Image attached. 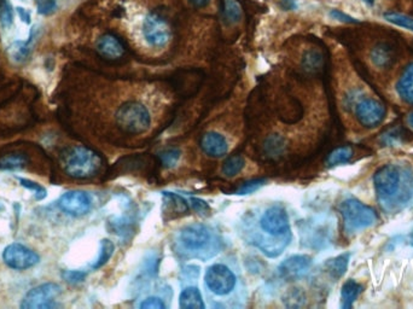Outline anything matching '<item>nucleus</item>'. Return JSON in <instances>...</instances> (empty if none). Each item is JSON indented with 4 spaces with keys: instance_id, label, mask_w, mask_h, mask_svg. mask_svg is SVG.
I'll return each mask as SVG.
<instances>
[{
    "instance_id": "35",
    "label": "nucleus",
    "mask_w": 413,
    "mask_h": 309,
    "mask_svg": "<svg viewBox=\"0 0 413 309\" xmlns=\"http://www.w3.org/2000/svg\"><path fill=\"white\" fill-rule=\"evenodd\" d=\"M37 8H38L39 13H42L44 16H49L57 11V3L55 0H38Z\"/></svg>"
},
{
    "instance_id": "44",
    "label": "nucleus",
    "mask_w": 413,
    "mask_h": 309,
    "mask_svg": "<svg viewBox=\"0 0 413 309\" xmlns=\"http://www.w3.org/2000/svg\"><path fill=\"white\" fill-rule=\"evenodd\" d=\"M22 1H25V0H22Z\"/></svg>"
},
{
    "instance_id": "22",
    "label": "nucleus",
    "mask_w": 413,
    "mask_h": 309,
    "mask_svg": "<svg viewBox=\"0 0 413 309\" xmlns=\"http://www.w3.org/2000/svg\"><path fill=\"white\" fill-rule=\"evenodd\" d=\"M353 154H355V151L348 145L338 147L328 156L326 163H328L329 167H333V166H338V164H342V163L350 162L352 157H353Z\"/></svg>"
},
{
    "instance_id": "20",
    "label": "nucleus",
    "mask_w": 413,
    "mask_h": 309,
    "mask_svg": "<svg viewBox=\"0 0 413 309\" xmlns=\"http://www.w3.org/2000/svg\"><path fill=\"white\" fill-rule=\"evenodd\" d=\"M350 258V254H342L325 263L326 271L329 272L330 276L333 277V279H340L346 273Z\"/></svg>"
},
{
    "instance_id": "23",
    "label": "nucleus",
    "mask_w": 413,
    "mask_h": 309,
    "mask_svg": "<svg viewBox=\"0 0 413 309\" xmlns=\"http://www.w3.org/2000/svg\"><path fill=\"white\" fill-rule=\"evenodd\" d=\"M302 67L304 71L309 73H316L323 67V56L321 52L316 50H311L306 52L302 59Z\"/></svg>"
},
{
    "instance_id": "43",
    "label": "nucleus",
    "mask_w": 413,
    "mask_h": 309,
    "mask_svg": "<svg viewBox=\"0 0 413 309\" xmlns=\"http://www.w3.org/2000/svg\"><path fill=\"white\" fill-rule=\"evenodd\" d=\"M409 242H411V244L413 246V232L411 234V238H409Z\"/></svg>"
},
{
    "instance_id": "17",
    "label": "nucleus",
    "mask_w": 413,
    "mask_h": 309,
    "mask_svg": "<svg viewBox=\"0 0 413 309\" xmlns=\"http://www.w3.org/2000/svg\"><path fill=\"white\" fill-rule=\"evenodd\" d=\"M179 305L183 309L206 308L202 295L196 286H187L183 290L180 296H179Z\"/></svg>"
},
{
    "instance_id": "19",
    "label": "nucleus",
    "mask_w": 413,
    "mask_h": 309,
    "mask_svg": "<svg viewBox=\"0 0 413 309\" xmlns=\"http://www.w3.org/2000/svg\"><path fill=\"white\" fill-rule=\"evenodd\" d=\"M371 61L376 67L388 68L394 62L392 49L386 44L376 45L371 51Z\"/></svg>"
},
{
    "instance_id": "31",
    "label": "nucleus",
    "mask_w": 413,
    "mask_h": 309,
    "mask_svg": "<svg viewBox=\"0 0 413 309\" xmlns=\"http://www.w3.org/2000/svg\"><path fill=\"white\" fill-rule=\"evenodd\" d=\"M180 159V151L178 149H168L160 154V161L166 168H172L177 164Z\"/></svg>"
},
{
    "instance_id": "27",
    "label": "nucleus",
    "mask_w": 413,
    "mask_h": 309,
    "mask_svg": "<svg viewBox=\"0 0 413 309\" xmlns=\"http://www.w3.org/2000/svg\"><path fill=\"white\" fill-rule=\"evenodd\" d=\"M27 163V159L21 154H8L0 159V169H20Z\"/></svg>"
},
{
    "instance_id": "24",
    "label": "nucleus",
    "mask_w": 413,
    "mask_h": 309,
    "mask_svg": "<svg viewBox=\"0 0 413 309\" xmlns=\"http://www.w3.org/2000/svg\"><path fill=\"white\" fill-rule=\"evenodd\" d=\"M245 166V161L242 156H232L228 157L225 163H223V174L228 178H232V176H237Z\"/></svg>"
},
{
    "instance_id": "15",
    "label": "nucleus",
    "mask_w": 413,
    "mask_h": 309,
    "mask_svg": "<svg viewBox=\"0 0 413 309\" xmlns=\"http://www.w3.org/2000/svg\"><path fill=\"white\" fill-rule=\"evenodd\" d=\"M199 145L203 152L211 157H221L228 151V140L216 132H208L204 134L201 138Z\"/></svg>"
},
{
    "instance_id": "39",
    "label": "nucleus",
    "mask_w": 413,
    "mask_h": 309,
    "mask_svg": "<svg viewBox=\"0 0 413 309\" xmlns=\"http://www.w3.org/2000/svg\"><path fill=\"white\" fill-rule=\"evenodd\" d=\"M17 13H18V16L21 18L22 22H25L27 25H30V13L28 10H25V8H17Z\"/></svg>"
},
{
    "instance_id": "5",
    "label": "nucleus",
    "mask_w": 413,
    "mask_h": 309,
    "mask_svg": "<svg viewBox=\"0 0 413 309\" xmlns=\"http://www.w3.org/2000/svg\"><path fill=\"white\" fill-rule=\"evenodd\" d=\"M101 156L86 147H73L62 154V166L74 179H90L101 171Z\"/></svg>"
},
{
    "instance_id": "25",
    "label": "nucleus",
    "mask_w": 413,
    "mask_h": 309,
    "mask_svg": "<svg viewBox=\"0 0 413 309\" xmlns=\"http://www.w3.org/2000/svg\"><path fill=\"white\" fill-rule=\"evenodd\" d=\"M223 15L228 23H236L242 17V10L235 0H223Z\"/></svg>"
},
{
    "instance_id": "28",
    "label": "nucleus",
    "mask_w": 413,
    "mask_h": 309,
    "mask_svg": "<svg viewBox=\"0 0 413 309\" xmlns=\"http://www.w3.org/2000/svg\"><path fill=\"white\" fill-rule=\"evenodd\" d=\"M383 18L389 23H392V25H397V27L413 32V17L399 13H384Z\"/></svg>"
},
{
    "instance_id": "32",
    "label": "nucleus",
    "mask_w": 413,
    "mask_h": 309,
    "mask_svg": "<svg viewBox=\"0 0 413 309\" xmlns=\"http://www.w3.org/2000/svg\"><path fill=\"white\" fill-rule=\"evenodd\" d=\"M265 179L250 180V181H247L245 184L240 185V188H237L236 191H235V193L236 195H240V196L250 195V193L260 190L265 185Z\"/></svg>"
},
{
    "instance_id": "40",
    "label": "nucleus",
    "mask_w": 413,
    "mask_h": 309,
    "mask_svg": "<svg viewBox=\"0 0 413 309\" xmlns=\"http://www.w3.org/2000/svg\"><path fill=\"white\" fill-rule=\"evenodd\" d=\"M191 3L194 4L195 8H206L207 5L211 3V0H190Z\"/></svg>"
},
{
    "instance_id": "13",
    "label": "nucleus",
    "mask_w": 413,
    "mask_h": 309,
    "mask_svg": "<svg viewBox=\"0 0 413 309\" xmlns=\"http://www.w3.org/2000/svg\"><path fill=\"white\" fill-rule=\"evenodd\" d=\"M312 267V258L308 255H294L279 265V276L285 280L304 278Z\"/></svg>"
},
{
    "instance_id": "14",
    "label": "nucleus",
    "mask_w": 413,
    "mask_h": 309,
    "mask_svg": "<svg viewBox=\"0 0 413 309\" xmlns=\"http://www.w3.org/2000/svg\"><path fill=\"white\" fill-rule=\"evenodd\" d=\"M96 50L101 57L108 61H118L123 59L127 52L126 45L123 44V40L111 33L104 34L98 39Z\"/></svg>"
},
{
    "instance_id": "18",
    "label": "nucleus",
    "mask_w": 413,
    "mask_h": 309,
    "mask_svg": "<svg viewBox=\"0 0 413 309\" xmlns=\"http://www.w3.org/2000/svg\"><path fill=\"white\" fill-rule=\"evenodd\" d=\"M363 285L359 284L355 280H347L341 289V308L350 309L358 300L359 295L363 293Z\"/></svg>"
},
{
    "instance_id": "2",
    "label": "nucleus",
    "mask_w": 413,
    "mask_h": 309,
    "mask_svg": "<svg viewBox=\"0 0 413 309\" xmlns=\"http://www.w3.org/2000/svg\"><path fill=\"white\" fill-rule=\"evenodd\" d=\"M174 250L185 259L206 261L223 248V239L211 226L192 224L183 227L174 237Z\"/></svg>"
},
{
    "instance_id": "3",
    "label": "nucleus",
    "mask_w": 413,
    "mask_h": 309,
    "mask_svg": "<svg viewBox=\"0 0 413 309\" xmlns=\"http://www.w3.org/2000/svg\"><path fill=\"white\" fill-rule=\"evenodd\" d=\"M409 179L411 176L406 174L405 171L395 164H388L380 168L374 176V184L381 203L395 207L409 201L412 196L409 191V188H412V183L409 184Z\"/></svg>"
},
{
    "instance_id": "30",
    "label": "nucleus",
    "mask_w": 413,
    "mask_h": 309,
    "mask_svg": "<svg viewBox=\"0 0 413 309\" xmlns=\"http://www.w3.org/2000/svg\"><path fill=\"white\" fill-rule=\"evenodd\" d=\"M13 23V6L8 3V0H0V25L4 30H8Z\"/></svg>"
},
{
    "instance_id": "38",
    "label": "nucleus",
    "mask_w": 413,
    "mask_h": 309,
    "mask_svg": "<svg viewBox=\"0 0 413 309\" xmlns=\"http://www.w3.org/2000/svg\"><path fill=\"white\" fill-rule=\"evenodd\" d=\"M330 16L333 17V20L343 22V23H358L359 22L355 18H353V17L350 16V15H347L343 11H340V10H331L330 11Z\"/></svg>"
},
{
    "instance_id": "1",
    "label": "nucleus",
    "mask_w": 413,
    "mask_h": 309,
    "mask_svg": "<svg viewBox=\"0 0 413 309\" xmlns=\"http://www.w3.org/2000/svg\"><path fill=\"white\" fill-rule=\"evenodd\" d=\"M240 234L245 242L271 259L282 255L292 238L287 210L281 205H267L255 214H247Z\"/></svg>"
},
{
    "instance_id": "42",
    "label": "nucleus",
    "mask_w": 413,
    "mask_h": 309,
    "mask_svg": "<svg viewBox=\"0 0 413 309\" xmlns=\"http://www.w3.org/2000/svg\"><path fill=\"white\" fill-rule=\"evenodd\" d=\"M365 3H366V4L369 5H374V3H375V0H365Z\"/></svg>"
},
{
    "instance_id": "7",
    "label": "nucleus",
    "mask_w": 413,
    "mask_h": 309,
    "mask_svg": "<svg viewBox=\"0 0 413 309\" xmlns=\"http://www.w3.org/2000/svg\"><path fill=\"white\" fill-rule=\"evenodd\" d=\"M345 229L347 232H358L375 225L377 222L376 210L369 205H364L355 198H348L340 205Z\"/></svg>"
},
{
    "instance_id": "11",
    "label": "nucleus",
    "mask_w": 413,
    "mask_h": 309,
    "mask_svg": "<svg viewBox=\"0 0 413 309\" xmlns=\"http://www.w3.org/2000/svg\"><path fill=\"white\" fill-rule=\"evenodd\" d=\"M386 107L374 98H365L355 105V116L366 128H375L386 119Z\"/></svg>"
},
{
    "instance_id": "16",
    "label": "nucleus",
    "mask_w": 413,
    "mask_h": 309,
    "mask_svg": "<svg viewBox=\"0 0 413 309\" xmlns=\"http://www.w3.org/2000/svg\"><path fill=\"white\" fill-rule=\"evenodd\" d=\"M397 92L402 101L413 104V63L406 68L397 80Z\"/></svg>"
},
{
    "instance_id": "21",
    "label": "nucleus",
    "mask_w": 413,
    "mask_h": 309,
    "mask_svg": "<svg viewBox=\"0 0 413 309\" xmlns=\"http://www.w3.org/2000/svg\"><path fill=\"white\" fill-rule=\"evenodd\" d=\"M33 40V32L28 42H15L8 47V54L13 61L16 63L25 62L30 57V42Z\"/></svg>"
},
{
    "instance_id": "8",
    "label": "nucleus",
    "mask_w": 413,
    "mask_h": 309,
    "mask_svg": "<svg viewBox=\"0 0 413 309\" xmlns=\"http://www.w3.org/2000/svg\"><path fill=\"white\" fill-rule=\"evenodd\" d=\"M144 39L154 47H164L172 38L169 22L160 13H150L143 22Z\"/></svg>"
},
{
    "instance_id": "41",
    "label": "nucleus",
    "mask_w": 413,
    "mask_h": 309,
    "mask_svg": "<svg viewBox=\"0 0 413 309\" xmlns=\"http://www.w3.org/2000/svg\"><path fill=\"white\" fill-rule=\"evenodd\" d=\"M409 125L413 128V113L409 114Z\"/></svg>"
},
{
    "instance_id": "4",
    "label": "nucleus",
    "mask_w": 413,
    "mask_h": 309,
    "mask_svg": "<svg viewBox=\"0 0 413 309\" xmlns=\"http://www.w3.org/2000/svg\"><path fill=\"white\" fill-rule=\"evenodd\" d=\"M204 286L211 301H216V307H226V298L236 296L240 288L238 276L228 263H214L207 268Z\"/></svg>"
},
{
    "instance_id": "9",
    "label": "nucleus",
    "mask_w": 413,
    "mask_h": 309,
    "mask_svg": "<svg viewBox=\"0 0 413 309\" xmlns=\"http://www.w3.org/2000/svg\"><path fill=\"white\" fill-rule=\"evenodd\" d=\"M61 295V286L56 283H45L33 288L22 300V309H50L56 307Z\"/></svg>"
},
{
    "instance_id": "12",
    "label": "nucleus",
    "mask_w": 413,
    "mask_h": 309,
    "mask_svg": "<svg viewBox=\"0 0 413 309\" xmlns=\"http://www.w3.org/2000/svg\"><path fill=\"white\" fill-rule=\"evenodd\" d=\"M58 207L64 213L72 217H82L91 210L92 201L89 195L82 191H68L58 201Z\"/></svg>"
},
{
    "instance_id": "37",
    "label": "nucleus",
    "mask_w": 413,
    "mask_h": 309,
    "mask_svg": "<svg viewBox=\"0 0 413 309\" xmlns=\"http://www.w3.org/2000/svg\"><path fill=\"white\" fill-rule=\"evenodd\" d=\"M190 205H192V208L197 212V213L202 214V215H207V214L211 212L209 205H207L206 202L199 200V198H190Z\"/></svg>"
},
{
    "instance_id": "33",
    "label": "nucleus",
    "mask_w": 413,
    "mask_h": 309,
    "mask_svg": "<svg viewBox=\"0 0 413 309\" xmlns=\"http://www.w3.org/2000/svg\"><path fill=\"white\" fill-rule=\"evenodd\" d=\"M18 180H20V183H21L23 188L34 193L35 198L38 201H42V200H44L47 197V190H45V188H42V185L37 184V183L32 181V180L23 179V178H20Z\"/></svg>"
},
{
    "instance_id": "34",
    "label": "nucleus",
    "mask_w": 413,
    "mask_h": 309,
    "mask_svg": "<svg viewBox=\"0 0 413 309\" xmlns=\"http://www.w3.org/2000/svg\"><path fill=\"white\" fill-rule=\"evenodd\" d=\"M166 307L165 301L159 296L147 297L140 303V308L142 309H165Z\"/></svg>"
},
{
    "instance_id": "10",
    "label": "nucleus",
    "mask_w": 413,
    "mask_h": 309,
    "mask_svg": "<svg viewBox=\"0 0 413 309\" xmlns=\"http://www.w3.org/2000/svg\"><path fill=\"white\" fill-rule=\"evenodd\" d=\"M3 259L8 267L18 271L34 267L40 261V258L35 251L22 246L20 243H13L5 248Z\"/></svg>"
},
{
    "instance_id": "26",
    "label": "nucleus",
    "mask_w": 413,
    "mask_h": 309,
    "mask_svg": "<svg viewBox=\"0 0 413 309\" xmlns=\"http://www.w3.org/2000/svg\"><path fill=\"white\" fill-rule=\"evenodd\" d=\"M114 244L109 239H103L101 242V250H99V255H98L97 260L94 261L92 265V269H98L101 266H104L110 258L114 253Z\"/></svg>"
},
{
    "instance_id": "29",
    "label": "nucleus",
    "mask_w": 413,
    "mask_h": 309,
    "mask_svg": "<svg viewBox=\"0 0 413 309\" xmlns=\"http://www.w3.org/2000/svg\"><path fill=\"white\" fill-rule=\"evenodd\" d=\"M283 302L285 303L289 308H295V307H301L304 303V293L301 289H290L289 291L285 293L283 296Z\"/></svg>"
},
{
    "instance_id": "6",
    "label": "nucleus",
    "mask_w": 413,
    "mask_h": 309,
    "mask_svg": "<svg viewBox=\"0 0 413 309\" xmlns=\"http://www.w3.org/2000/svg\"><path fill=\"white\" fill-rule=\"evenodd\" d=\"M116 125L127 134L145 133L152 125V117L140 102H127L118 108Z\"/></svg>"
},
{
    "instance_id": "36",
    "label": "nucleus",
    "mask_w": 413,
    "mask_h": 309,
    "mask_svg": "<svg viewBox=\"0 0 413 309\" xmlns=\"http://www.w3.org/2000/svg\"><path fill=\"white\" fill-rule=\"evenodd\" d=\"M62 277H63L64 279L67 280L68 283H72V284H75V283H80L82 280L85 279V277H86V273L82 271H64L62 273Z\"/></svg>"
}]
</instances>
